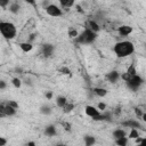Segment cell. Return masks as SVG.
<instances>
[{
    "label": "cell",
    "mask_w": 146,
    "mask_h": 146,
    "mask_svg": "<svg viewBox=\"0 0 146 146\" xmlns=\"http://www.w3.org/2000/svg\"><path fill=\"white\" fill-rule=\"evenodd\" d=\"M127 73H128V74H130V75H135V74H137V73H136V70H135V66H133V65H131V66L128 68Z\"/></svg>",
    "instance_id": "83f0119b"
},
{
    "label": "cell",
    "mask_w": 146,
    "mask_h": 146,
    "mask_svg": "<svg viewBox=\"0 0 146 146\" xmlns=\"http://www.w3.org/2000/svg\"><path fill=\"white\" fill-rule=\"evenodd\" d=\"M78 35H79V33L76 32V30H70V31H68V36H70V38L75 39Z\"/></svg>",
    "instance_id": "484cf974"
},
{
    "label": "cell",
    "mask_w": 146,
    "mask_h": 146,
    "mask_svg": "<svg viewBox=\"0 0 146 146\" xmlns=\"http://www.w3.org/2000/svg\"><path fill=\"white\" fill-rule=\"evenodd\" d=\"M115 55L120 58H124V57H128L130 55L133 54L135 51V46L131 41H128V40H124V41H120V42H116L114 48H113Z\"/></svg>",
    "instance_id": "6da1fadb"
},
{
    "label": "cell",
    "mask_w": 146,
    "mask_h": 146,
    "mask_svg": "<svg viewBox=\"0 0 146 146\" xmlns=\"http://www.w3.org/2000/svg\"><path fill=\"white\" fill-rule=\"evenodd\" d=\"M112 135H113V137L116 139V138H121V137H125L127 136V131L125 130H123V129H115L113 132H112Z\"/></svg>",
    "instance_id": "2e32d148"
},
{
    "label": "cell",
    "mask_w": 146,
    "mask_h": 146,
    "mask_svg": "<svg viewBox=\"0 0 146 146\" xmlns=\"http://www.w3.org/2000/svg\"><path fill=\"white\" fill-rule=\"evenodd\" d=\"M0 32L1 35L7 39V40H11L16 36L17 34V29L15 26V24H13L11 22H0Z\"/></svg>",
    "instance_id": "3957f363"
},
{
    "label": "cell",
    "mask_w": 146,
    "mask_h": 146,
    "mask_svg": "<svg viewBox=\"0 0 146 146\" xmlns=\"http://www.w3.org/2000/svg\"><path fill=\"white\" fill-rule=\"evenodd\" d=\"M56 128H55V125H48V127H46V129H44V135L46 136H48V137H54V136H56Z\"/></svg>",
    "instance_id": "5bb4252c"
},
{
    "label": "cell",
    "mask_w": 146,
    "mask_h": 146,
    "mask_svg": "<svg viewBox=\"0 0 146 146\" xmlns=\"http://www.w3.org/2000/svg\"><path fill=\"white\" fill-rule=\"evenodd\" d=\"M7 144V140L3 137H0V146H5Z\"/></svg>",
    "instance_id": "4dcf8cb0"
},
{
    "label": "cell",
    "mask_w": 146,
    "mask_h": 146,
    "mask_svg": "<svg viewBox=\"0 0 146 146\" xmlns=\"http://www.w3.org/2000/svg\"><path fill=\"white\" fill-rule=\"evenodd\" d=\"M5 88H6V82L5 81H0V89L3 90Z\"/></svg>",
    "instance_id": "d6a6232c"
},
{
    "label": "cell",
    "mask_w": 146,
    "mask_h": 146,
    "mask_svg": "<svg viewBox=\"0 0 146 146\" xmlns=\"http://www.w3.org/2000/svg\"><path fill=\"white\" fill-rule=\"evenodd\" d=\"M135 113H136V115L139 116V117H141V115H143V112H141L139 108H136V110H135Z\"/></svg>",
    "instance_id": "f546056e"
},
{
    "label": "cell",
    "mask_w": 146,
    "mask_h": 146,
    "mask_svg": "<svg viewBox=\"0 0 146 146\" xmlns=\"http://www.w3.org/2000/svg\"><path fill=\"white\" fill-rule=\"evenodd\" d=\"M115 144L119 146H125L128 144V137H121V138H116L115 139Z\"/></svg>",
    "instance_id": "ffe728a7"
},
{
    "label": "cell",
    "mask_w": 146,
    "mask_h": 146,
    "mask_svg": "<svg viewBox=\"0 0 146 146\" xmlns=\"http://www.w3.org/2000/svg\"><path fill=\"white\" fill-rule=\"evenodd\" d=\"M54 50H55V47L50 43H44L41 48V52L44 57H51L54 54Z\"/></svg>",
    "instance_id": "ba28073f"
},
{
    "label": "cell",
    "mask_w": 146,
    "mask_h": 146,
    "mask_svg": "<svg viewBox=\"0 0 146 146\" xmlns=\"http://www.w3.org/2000/svg\"><path fill=\"white\" fill-rule=\"evenodd\" d=\"M67 104V99L64 97V96H57L56 97V105L60 108H63L65 105Z\"/></svg>",
    "instance_id": "9a60e30c"
},
{
    "label": "cell",
    "mask_w": 146,
    "mask_h": 146,
    "mask_svg": "<svg viewBox=\"0 0 146 146\" xmlns=\"http://www.w3.org/2000/svg\"><path fill=\"white\" fill-rule=\"evenodd\" d=\"M16 107L11 104H1L0 105V115L1 116H13L16 114Z\"/></svg>",
    "instance_id": "8992f818"
},
{
    "label": "cell",
    "mask_w": 146,
    "mask_h": 146,
    "mask_svg": "<svg viewBox=\"0 0 146 146\" xmlns=\"http://www.w3.org/2000/svg\"><path fill=\"white\" fill-rule=\"evenodd\" d=\"M96 39H97V32H94L92 30L86 27L81 33H79V35L74 40L80 44H90L94 43Z\"/></svg>",
    "instance_id": "7a4b0ae2"
},
{
    "label": "cell",
    "mask_w": 146,
    "mask_h": 146,
    "mask_svg": "<svg viewBox=\"0 0 146 146\" xmlns=\"http://www.w3.org/2000/svg\"><path fill=\"white\" fill-rule=\"evenodd\" d=\"M11 83H13V86L16 87V88H19V87L22 86V81H21L18 78H14V79L11 80Z\"/></svg>",
    "instance_id": "cb8c5ba5"
},
{
    "label": "cell",
    "mask_w": 146,
    "mask_h": 146,
    "mask_svg": "<svg viewBox=\"0 0 146 146\" xmlns=\"http://www.w3.org/2000/svg\"><path fill=\"white\" fill-rule=\"evenodd\" d=\"M141 119H143V121H145V122H146V113H143Z\"/></svg>",
    "instance_id": "d590c367"
},
{
    "label": "cell",
    "mask_w": 146,
    "mask_h": 146,
    "mask_svg": "<svg viewBox=\"0 0 146 146\" xmlns=\"http://www.w3.org/2000/svg\"><path fill=\"white\" fill-rule=\"evenodd\" d=\"M94 92L95 95H97L98 97H105L107 95V90L105 88H102V87H97V88H94Z\"/></svg>",
    "instance_id": "e0dca14e"
},
{
    "label": "cell",
    "mask_w": 146,
    "mask_h": 146,
    "mask_svg": "<svg viewBox=\"0 0 146 146\" xmlns=\"http://www.w3.org/2000/svg\"><path fill=\"white\" fill-rule=\"evenodd\" d=\"M117 32H119L120 35L127 36V35H129V34L132 33V27H131L130 25H121V26L117 29Z\"/></svg>",
    "instance_id": "9c48e42d"
},
{
    "label": "cell",
    "mask_w": 146,
    "mask_h": 146,
    "mask_svg": "<svg viewBox=\"0 0 146 146\" xmlns=\"http://www.w3.org/2000/svg\"><path fill=\"white\" fill-rule=\"evenodd\" d=\"M125 82H127L128 88L135 91V90H138V89H139V87L143 84L144 81H143V79H141L139 75L135 74V75H131L129 79H127Z\"/></svg>",
    "instance_id": "5b68a950"
},
{
    "label": "cell",
    "mask_w": 146,
    "mask_h": 146,
    "mask_svg": "<svg viewBox=\"0 0 146 146\" xmlns=\"http://www.w3.org/2000/svg\"><path fill=\"white\" fill-rule=\"evenodd\" d=\"M86 27H87V29H90V30H92L94 32H97V33H98V31L100 30L99 25H98V24H97L95 21H91V19H89V21L87 22Z\"/></svg>",
    "instance_id": "7c38bea8"
},
{
    "label": "cell",
    "mask_w": 146,
    "mask_h": 146,
    "mask_svg": "<svg viewBox=\"0 0 146 146\" xmlns=\"http://www.w3.org/2000/svg\"><path fill=\"white\" fill-rule=\"evenodd\" d=\"M19 48H21L24 52H30V51L33 49V44H32L30 41H26V42L19 43Z\"/></svg>",
    "instance_id": "4fadbf2b"
},
{
    "label": "cell",
    "mask_w": 146,
    "mask_h": 146,
    "mask_svg": "<svg viewBox=\"0 0 146 146\" xmlns=\"http://www.w3.org/2000/svg\"><path fill=\"white\" fill-rule=\"evenodd\" d=\"M9 5V0H0V6L2 8H6Z\"/></svg>",
    "instance_id": "f1b7e54d"
},
{
    "label": "cell",
    "mask_w": 146,
    "mask_h": 146,
    "mask_svg": "<svg viewBox=\"0 0 146 146\" xmlns=\"http://www.w3.org/2000/svg\"><path fill=\"white\" fill-rule=\"evenodd\" d=\"M139 137V132L137 131V128H131L129 135H128V138H131V139H137Z\"/></svg>",
    "instance_id": "44dd1931"
},
{
    "label": "cell",
    "mask_w": 146,
    "mask_h": 146,
    "mask_svg": "<svg viewBox=\"0 0 146 146\" xmlns=\"http://www.w3.org/2000/svg\"><path fill=\"white\" fill-rule=\"evenodd\" d=\"M73 108H74V105H73V104H68V103H67V104L63 107V111H64L65 113H68V112H71Z\"/></svg>",
    "instance_id": "d4e9b609"
},
{
    "label": "cell",
    "mask_w": 146,
    "mask_h": 146,
    "mask_svg": "<svg viewBox=\"0 0 146 146\" xmlns=\"http://www.w3.org/2000/svg\"><path fill=\"white\" fill-rule=\"evenodd\" d=\"M51 96H52V95H51V92H48V94L46 95V97H47L48 99H50V98H51Z\"/></svg>",
    "instance_id": "8d00e7d4"
},
{
    "label": "cell",
    "mask_w": 146,
    "mask_h": 146,
    "mask_svg": "<svg viewBox=\"0 0 146 146\" xmlns=\"http://www.w3.org/2000/svg\"><path fill=\"white\" fill-rule=\"evenodd\" d=\"M105 107H106V105H105L104 103H99V104H98V108H99L100 111H104Z\"/></svg>",
    "instance_id": "1f68e13d"
},
{
    "label": "cell",
    "mask_w": 146,
    "mask_h": 146,
    "mask_svg": "<svg viewBox=\"0 0 146 146\" xmlns=\"http://www.w3.org/2000/svg\"><path fill=\"white\" fill-rule=\"evenodd\" d=\"M62 8H70L75 3V0H59Z\"/></svg>",
    "instance_id": "ac0fdd59"
},
{
    "label": "cell",
    "mask_w": 146,
    "mask_h": 146,
    "mask_svg": "<svg viewBox=\"0 0 146 146\" xmlns=\"http://www.w3.org/2000/svg\"><path fill=\"white\" fill-rule=\"evenodd\" d=\"M107 80L110 81V82H112V83H115L119 79H120V73L117 72V71H111L108 74H107Z\"/></svg>",
    "instance_id": "8fae6325"
},
{
    "label": "cell",
    "mask_w": 146,
    "mask_h": 146,
    "mask_svg": "<svg viewBox=\"0 0 146 146\" xmlns=\"http://www.w3.org/2000/svg\"><path fill=\"white\" fill-rule=\"evenodd\" d=\"M19 9H21V6H19L18 3H11V5L9 6V10H10L13 14H17V13L19 11Z\"/></svg>",
    "instance_id": "7402d4cb"
},
{
    "label": "cell",
    "mask_w": 146,
    "mask_h": 146,
    "mask_svg": "<svg viewBox=\"0 0 146 146\" xmlns=\"http://www.w3.org/2000/svg\"><path fill=\"white\" fill-rule=\"evenodd\" d=\"M84 111H86V114H87L88 116H90L91 119H94V120H96V121H98V120H104V119L107 116V115L102 114V111H100L99 108L95 107V106L88 105V106H86Z\"/></svg>",
    "instance_id": "277c9868"
},
{
    "label": "cell",
    "mask_w": 146,
    "mask_h": 146,
    "mask_svg": "<svg viewBox=\"0 0 146 146\" xmlns=\"http://www.w3.org/2000/svg\"><path fill=\"white\" fill-rule=\"evenodd\" d=\"M136 143L137 144H139V145H141V146H146V137L145 138H137L136 139Z\"/></svg>",
    "instance_id": "4316f807"
},
{
    "label": "cell",
    "mask_w": 146,
    "mask_h": 146,
    "mask_svg": "<svg viewBox=\"0 0 146 146\" xmlns=\"http://www.w3.org/2000/svg\"><path fill=\"white\" fill-rule=\"evenodd\" d=\"M40 112H41L42 114H44V115H49V114L51 113V108H50L48 105H42V106L40 107Z\"/></svg>",
    "instance_id": "603a6c76"
},
{
    "label": "cell",
    "mask_w": 146,
    "mask_h": 146,
    "mask_svg": "<svg viewBox=\"0 0 146 146\" xmlns=\"http://www.w3.org/2000/svg\"><path fill=\"white\" fill-rule=\"evenodd\" d=\"M83 141H84V144L87 146H91V145H94L96 143V139L92 136H86V137H83Z\"/></svg>",
    "instance_id": "d6986e66"
},
{
    "label": "cell",
    "mask_w": 146,
    "mask_h": 146,
    "mask_svg": "<svg viewBox=\"0 0 146 146\" xmlns=\"http://www.w3.org/2000/svg\"><path fill=\"white\" fill-rule=\"evenodd\" d=\"M62 72H65V74H67V73H70V71L66 68V67H63L62 68Z\"/></svg>",
    "instance_id": "836d02e7"
},
{
    "label": "cell",
    "mask_w": 146,
    "mask_h": 146,
    "mask_svg": "<svg viewBox=\"0 0 146 146\" xmlns=\"http://www.w3.org/2000/svg\"><path fill=\"white\" fill-rule=\"evenodd\" d=\"M44 10H46L47 15H49V16H51V17H59V16H62V9H60L57 5H55V3L48 5V6L44 8Z\"/></svg>",
    "instance_id": "52a82bcc"
},
{
    "label": "cell",
    "mask_w": 146,
    "mask_h": 146,
    "mask_svg": "<svg viewBox=\"0 0 146 146\" xmlns=\"http://www.w3.org/2000/svg\"><path fill=\"white\" fill-rule=\"evenodd\" d=\"M122 125L123 127H127V128H141L140 123L137 121V120H128V121H123L122 122Z\"/></svg>",
    "instance_id": "30bf717a"
},
{
    "label": "cell",
    "mask_w": 146,
    "mask_h": 146,
    "mask_svg": "<svg viewBox=\"0 0 146 146\" xmlns=\"http://www.w3.org/2000/svg\"><path fill=\"white\" fill-rule=\"evenodd\" d=\"M24 1H26V2H29L31 5H34V2H35V0H24Z\"/></svg>",
    "instance_id": "e575fe53"
}]
</instances>
